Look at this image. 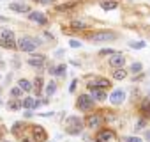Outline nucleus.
Listing matches in <instances>:
<instances>
[{"label": "nucleus", "mask_w": 150, "mask_h": 142, "mask_svg": "<svg viewBox=\"0 0 150 142\" xmlns=\"http://www.w3.org/2000/svg\"><path fill=\"white\" fill-rule=\"evenodd\" d=\"M55 93H57V82H55V80H50V82L46 84L44 94H46L48 98H51V96H55Z\"/></svg>", "instance_id": "nucleus-22"}, {"label": "nucleus", "mask_w": 150, "mask_h": 142, "mask_svg": "<svg viewBox=\"0 0 150 142\" xmlns=\"http://www.w3.org/2000/svg\"><path fill=\"white\" fill-rule=\"evenodd\" d=\"M125 142H143L139 137H134V135H129V137H125Z\"/></svg>", "instance_id": "nucleus-34"}, {"label": "nucleus", "mask_w": 150, "mask_h": 142, "mask_svg": "<svg viewBox=\"0 0 150 142\" xmlns=\"http://www.w3.org/2000/svg\"><path fill=\"white\" fill-rule=\"evenodd\" d=\"M139 114L145 119H150V98H143L139 103Z\"/></svg>", "instance_id": "nucleus-16"}, {"label": "nucleus", "mask_w": 150, "mask_h": 142, "mask_svg": "<svg viewBox=\"0 0 150 142\" xmlns=\"http://www.w3.org/2000/svg\"><path fill=\"white\" fill-rule=\"evenodd\" d=\"M76 85H78V80H72V84L69 85V93H74V91H76Z\"/></svg>", "instance_id": "nucleus-36"}, {"label": "nucleus", "mask_w": 150, "mask_h": 142, "mask_svg": "<svg viewBox=\"0 0 150 142\" xmlns=\"http://www.w3.org/2000/svg\"><path fill=\"white\" fill-rule=\"evenodd\" d=\"M0 46L6 48V50H16L18 44H16V36L11 29H4L0 30Z\"/></svg>", "instance_id": "nucleus-3"}, {"label": "nucleus", "mask_w": 150, "mask_h": 142, "mask_svg": "<svg viewBox=\"0 0 150 142\" xmlns=\"http://www.w3.org/2000/svg\"><path fill=\"white\" fill-rule=\"evenodd\" d=\"M125 78H127V69L124 67L113 69V80H125Z\"/></svg>", "instance_id": "nucleus-23"}, {"label": "nucleus", "mask_w": 150, "mask_h": 142, "mask_svg": "<svg viewBox=\"0 0 150 142\" xmlns=\"http://www.w3.org/2000/svg\"><path fill=\"white\" fill-rule=\"evenodd\" d=\"M129 71L132 75H139L141 71H143V66H141V62H132L131 64V67H129Z\"/></svg>", "instance_id": "nucleus-26"}, {"label": "nucleus", "mask_w": 150, "mask_h": 142, "mask_svg": "<svg viewBox=\"0 0 150 142\" xmlns=\"http://www.w3.org/2000/svg\"><path fill=\"white\" fill-rule=\"evenodd\" d=\"M27 18H28L30 22L37 23V25H48V16H46L44 13H41V11H30V13L27 14Z\"/></svg>", "instance_id": "nucleus-10"}, {"label": "nucleus", "mask_w": 150, "mask_h": 142, "mask_svg": "<svg viewBox=\"0 0 150 142\" xmlns=\"http://www.w3.org/2000/svg\"><path fill=\"white\" fill-rule=\"evenodd\" d=\"M4 142H7V140H4Z\"/></svg>", "instance_id": "nucleus-43"}, {"label": "nucleus", "mask_w": 150, "mask_h": 142, "mask_svg": "<svg viewBox=\"0 0 150 142\" xmlns=\"http://www.w3.org/2000/svg\"><path fill=\"white\" fill-rule=\"evenodd\" d=\"M0 105H2V98H0Z\"/></svg>", "instance_id": "nucleus-42"}, {"label": "nucleus", "mask_w": 150, "mask_h": 142, "mask_svg": "<svg viewBox=\"0 0 150 142\" xmlns=\"http://www.w3.org/2000/svg\"><path fill=\"white\" fill-rule=\"evenodd\" d=\"M18 87H20L23 93H32V91H34L32 82H30V80H27V78H20V80H18Z\"/></svg>", "instance_id": "nucleus-21"}, {"label": "nucleus", "mask_w": 150, "mask_h": 142, "mask_svg": "<svg viewBox=\"0 0 150 142\" xmlns=\"http://www.w3.org/2000/svg\"><path fill=\"white\" fill-rule=\"evenodd\" d=\"M27 62H28V66H32L35 69H42L44 64H46V55L44 53H30Z\"/></svg>", "instance_id": "nucleus-6"}, {"label": "nucleus", "mask_w": 150, "mask_h": 142, "mask_svg": "<svg viewBox=\"0 0 150 142\" xmlns=\"http://www.w3.org/2000/svg\"><path fill=\"white\" fill-rule=\"evenodd\" d=\"M146 126V119L145 117H141V119H138V123H136V128L134 130H141V128H145Z\"/></svg>", "instance_id": "nucleus-32"}, {"label": "nucleus", "mask_w": 150, "mask_h": 142, "mask_svg": "<svg viewBox=\"0 0 150 142\" xmlns=\"http://www.w3.org/2000/svg\"><path fill=\"white\" fill-rule=\"evenodd\" d=\"M90 96L96 100V101H104L108 100V94H106V89H90Z\"/></svg>", "instance_id": "nucleus-17"}, {"label": "nucleus", "mask_w": 150, "mask_h": 142, "mask_svg": "<svg viewBox=\"0 0 150 142\" xmlns=\"http://www.w3.org/2000/svg\"><path fill=\"white\" fill-rule=\"evenodd\" d=\"M83 126H85L83 119H80L78 115H71L65 121V133H69V135H80L83 131Z\"/></svg>", "instance_id": "nucleus-2"}, {"label": "nucleus", "mask_w": 150, "mask_h": 142, "mask_svg": "<svg viewBox=\"0 0 150 142\" xmlns=\"http://www.w3.org/2000/svg\"><path fill=\"white\" fill-rule=\"evenodd\" d=\"M101 123H103V115H101V114H88V115L85 117V126L90 128V130L99 128Z\"/></svg>", "instance_id": "nucleus-9"}, {"label": "nucleus", "mask_w": 150, "mask_h": 142, "mask_svg": "<svg viewBox=\"0 0 150 142\" xmlns=\"http://www.w3.org/2000/svg\"><path fill=\"white\" fill-rule=\"evenodd\" d=\"M111 138H115V131L111 128H101L96 135V142H110Z\"/></svg>", "instance_id": "nucleus-12"}, {"label": "nucleus", "mask_w": 150, "mask_h": 142, "mask_svg": "<svg viewBox=\"0 0 150 142\" xmlns=\"http://www.w3.org/2000/svg\"><path fill=\"white\" fill-rule=\"evenodd\" d=\"M21 105H23V108H27V110H34V108H35V98L27 96V98L21 100Z\"/></svg>", "instance_id": "nucleus-24"}, {"label": "nucleus", "mask_w": 150, "mask_h": 142, "mask_svg": "<svg viewBox=\"0 0 150 142\" xmlns=\"http://www.w3.org/2000/svg\"><path fill=\"white\" fill-rule=\"evenodd\" d=\"M69 46H71V48H80V46H81V43H80V41H76V39H69Z\"/></svg>", "instance_id": "nucleus-35"}, {"label": "nucleus", "mask_w": 150, "mask_h": 142, "mask_svg": "<svg viewBox=\"0 0 150 142\" xmlns=\"http://www.w3.org/2000/svg\"><path fill=\"white\" fill-rule=\"evenodd\" d=\"M110 66H111L113 69L124 67V66H125V55H124V53H113V55L110 57Z\"/></svg>", "instance_id": "nucleus-14"}, {"label": "nucleus", "mask_w": 150, "mask_h": 142, "mask_svg": "<svg viewBox=\"0 0 150 142\" xmlns=\"http://www.w3.org/2000/svg\"><path fill=\"white\" fill-rule=\"evenodd\" d=\"M145 138H146V140L150 142V131H146V133H145Z\"/></svg>", "instance_id": "nucleus-40"}, {"label": "nucleus", "mask_w": 150, "mask_h": 142, "mask_svg": "<svg viewBox=\"0 0 150 142\" xmlns=\"http://www.w3.org/2000/svg\"><path fill=\"white\" fill-rule=\"evenodd\" d=\"M7 108L9 110H20V108H23V105H21V101H18V100H11L9 103H7Z\"/></svg>", "instance_id": "nucleus-28"}, {"label": "nucleus", "mask_w": 150, "mask_h": 142, "mask_svg": "<svg viewBox=\"0 0 150 142\" xmlns=\"http://www.w3.org/2000/svg\"><path fill=\"white\" fill-rule=\"evenodd\" d=\"M23 115L28 119V117H32V115H34V110H25V114H23Z\"/></svg>", "instance_id": "nucleus-37"}, {"label": "nucleus", "mask_w": 150, "mask_h": 142, "mask_svg": "<svg viewBox=\"0 0 150 142\" xmlns=\"http://www.w3.org/2000/svg\"><path fill=\"white\" fill-rule=\"evenodd\" d=\"M9 22V18H6V16H0V23H7Z\"/></svg>", "instance_id": "nucleus-38"}, {"label": "nucleus", "mask_w": 150, "mask_h": 142, "mask_svg": "<svg viewBox=\"0 0 150 142\" xmlns=\"http://www.w3.org/2000/svg\"><path fill=\"white\" fill-rule=\"evenodd\" d=\"M113 53H117V50H113V48H103V50H99V55H101V57H104V55H113Z\"/></svg>", "instance_id": "nucleus-30"}, {"label": "nucleus", "mask_w": 150, "mask_h": 142, "mask_svg": "<svg viewBox=\"0 0 150 142\" xmlns=\"http://www.w3.org/2000/svg\"><path fill=\"white\" fill-rule=\"evenodd\" d=\"M99 6H101L103 11H113V9L118 7V0H101Z\"/></svg>", "instance_id": "nucleus-19"}, {"label": "nucleus", "mask_w": 150, "mask_h": 142, "mask_svg": "<svg viewBox=\"0 0 150 142\" xmlns=\"http://www.w3.org/2000/svg\"><path fill=\"white\" fill-rule=\"evenodd\" d=\"M65 67H67L65 64H58V66L55 67V75H53V77H58V78H64V77H65Z\"/></svg>", "instance_id": "nucleus-27"}, {"label": "nucleus", "mask_w": 150, "mask_h": 142, "mask_svg": "<svg viewBox=\"0 0 150 142\" xmlns=\"http://www.w3.org/2000/svg\"><path fill=\"white\" fill-rule=\"evenodd\" d=\"M94 107H96V100H94L90 94H80V96H78V100H76V108H78L80 112H90V110H94Z\"/></svg>", "instance_id": "nucleus-5"}, {"label": "nucleus", "mask_w": 150, "mask_h": 142, "mask_svg": "<svg viewBox=\"0 0 150 142\" xmlns=\"http://www.w3.org/2000/svg\"><path fill=\"white\" fill-rule=\"evenodd\" d=\"M23 130H25V123H23V121H16V123L13 124V130H11V131H13L14 135H21Z\"/></svg>", "instance_id": "nucleus-25"}, {"label": "nucleus", "mask_w": 150, "mask_h": 142, "mask_svg": "<svg viewBox=\"0 0 150 142\" xmlns=\"http://www.w3.org/2000/svg\"><path fill=\"white\" fill-rule=\"evenodd\" d=\"M108 100H110V103H111V105L118 107V105H122V103H124V100H125V91H124V89H115V91L108 96Z\"/></svg>", "instance_id": "nucleus-11"}, {"label": "nucleus", "mask_w": 150, "mask_h": 142, "mask_svg": "<svg viewBox=\"0 0 150 142\" xmlns=\"http://www.w3.org/2000/svg\"><path fill=\"white\" fill-rule=\"evenodd\" d=\"M9 9L13 13H18V14H28L30 13V6L25 4V2H11L9 4Z\"/></svg>", "instance_id": "nucleus-13"}, {"label": "nucleus", "mask_w": 150, "mask_h": 142, "mask_svg": "<svg viewBox=\"0 0 150 142\" xmlns=\"http://www.w3.org/2000/svg\"><path fill=\"white\" fill-rule=\"evenodd\" d=\"M76 6H78V2H74V0H67V2H64V4H57L53 9H55V13H65V11H72Z\"/></svg>", "instance_id": "nucleus-15"}, {"label": "nucleus", "mask_w": 150, "mask_h": 142, "mask_svg": "<svg viewBox=\"0 0 150 142\" xmlns=\"http://www.w3.org/2000/svg\"><path fill=\"white\" fill-rule=\"evenodd\" d=\"M16 44H18V50H20V52L34 53L35 48L42 44V39H39V37H32V36H21V37H18Z\"/></svg>", "instance_id": "nucleus-1"}, {"label": "nucleus", "mask_w": 150, "mask_h": 142, "mask_svg": "<svg viewBox=\"0 0 150 142\" xmlns=\"http://www.w3.org/2000/svg\"><path fill=\"white\" fill-rule=\"evenodd\" d=\"M88 39L92 43H108V41H115L117 34L113 30H97V32L88 34Z\"/></svg>", "instance_id": "nucleus-4"}, {"label": "nucleus", "mask_w": 150, "mask_h": 142, "mask_svg": "<svg viewBox=\"0 0 150 142\" xmlns=\"http://www.w3.org/2000/svg\"><path fill=\"white\" fill-rule=\"evenodd\" d=\"M111 87V82L108 78H103V77H96L94 80H88L87 82V89H108Z\"/></svg>", "instance_id": "nucleus-7"}, {"label": "nucleus", "mask_w": 150, "mask_h": 142, "mask_svg": "<svg viewBox=\"0 0 150 142\" xmlns=\"http://www.w3.org/2000/svg\"><path fill=\"white\" fill-rule=\"evenodd\" d=\"M32 85H34V93H35L37 96H41V94H42V87H44V80H42V77H41V75L35 77L34 82H32Z\"/></svg>", "instance_id": "nucleus-20"}, {"label": "nucleus", "mask_w": 150, "mask_h": 142, "mask_svg": "<svg viewBox=\"0 0 150 142\" xmlns=\"http://www.w3.org/2000/svg\"><path fill=\"white\" fill-rule=\"evenodd\" d=\"M21 142H34V140H28V138H21Z\"/></svg>", "instance_id": "nucleus-41"}, {"label": "nucleus", "mask_w": 150, "mask_h": 142, "mask_svg": "<svg viewBox=\"0 0 150 142\" xmlns=\"http://www.w3.org/2000/svg\"><path fill=\"white\" fill-rule=\"evenodd\" d=\"M9 93H11V98H20L23 91H21L20 87H11V91H9Z\"/></svg>", "instance_id": "nucleus-31"}, {"label": "nucleus", "mask_w": 150, "mask_h": 142, "mask_svg": "<svg viewBox=\"0 0 150 142\" xmlns=\"http://www.w3.org/2000/svg\"><path fill=\"white\" fill-rule=\"evenodd\" d=\"M129 46H131L132 50H141V48L146 46V43H145V41H129Z\"/></svg>", "instance_id": "nucleus-29"}, {"label": "nucleus", "mask_w": 150, "mask_h": 142, "mask_svg": "<svg viewBox=\"0 0 150 142\" xmlns=\"http://www.w3.org/2000/svg\"><path fill=\"white\" fill-rule=\"evenodd\" d=\"M30 131H32V140H34V142H46V140H48V133H46V130H44L42 126L34 124V126L30 128Z\"/></svg>", "instance_id": "nucleus-8"}, {"label": "nucleus", "mask_w": 150, "mask_h": 142, "mask_svg": "<svg viewBox=\"0 0 150 142\" xmlns=\"http://www.w3.org/2000/svg\"><path fill=\"white\" fill-rule=\"evenodd\" d=\"M35 4H41V6H50V4H55L57 0H32Z\"/></svg>", "instance_id": "nucleus-33"}, {"label": "nucleus", "mask_w": 150, "mask_h": 142, "mask_svg": "<svg viewBox=\"0 0 150 142\" xmlns=\"http://www.w3.org/2000/svg\"><path fill=\"white\" fill-rule=\"evenodd\" d=\"M55 55H58V57H62V55H64V50H57V53H55Z\"/></svg>", "instance_id": "nucleus-39"}, {"label": "nucleus", "mask_w": 150, "mask_h": 142, "mask_svg": "<svg viewBox=\"0 0 150 142\" xmlns=\"http://www.w3.org/2000/svg\"><path fill=\"white\" fill-rule=\"evenodd\" d=\"M69 27L72 30H76V32H83V30L88 29V23H85L81 20H72V22H69Z\"/></svg>", "instance_id": "nucleus-18"}]
</instances>
